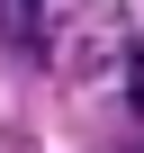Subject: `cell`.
I'll list each match as a JSON object with an SVG mask.
<instances>
[{"instance_id":"obj_1","label":"cell","mask_w":144,"mask_h":153,"mask_svg":"<svg viewBox=\"0 0 144 153\" xmlns=\"http://www.w3.org/2000/svg\"><path fill=\"white\" fill-rule=\"evenodd\" d=\"M36 9L45 0H0V36L9 45H36Z\"/></svg>"},{"instance_id":"obj_2","label":"cell","mask_w":144,"mask_h":153,"mask_svg":"<svg viewBox=\"0 0 144 153\" xmlns=\"http://www.w3.org/2000/svg\"><path fill=\"white\" fill-rule=\"evenodd\" d=\"M126 99H135V117H144V45H135V63H126Z\"/></svg>"}]
</instances>
